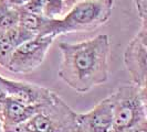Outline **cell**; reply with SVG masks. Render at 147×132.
<instances>
[{
  "mask_svg": "<svg viewBox=\"0 0 147 132\" xmlns=\"http://www.w3.org/2000/svg\"><path fill=\"white\" fill-rule=\"evenodd\" d=\"M113 111L112 132H124L147 121L146 88L123 85L110 95Z\"/></svg>",
  "mask_w": 147,
  "mask_h": 132,
  "instance_id": "7a4b0ae2",
  "label": "cell"
},
{
  "mask_svg": "<svg viewBox=\"0 0 147 132\" xmlns=\"http://www.w3.org/2000/svg\"><path fill=\"white\" fill-rule=\"evenodd\" d=\"M113 111L110 96L88 112L76 113V132H112Z\"/></svg>",
  "mask_w": 147,
  "mask_h": 132,
  "instance_id": "ba28073f",
  "label": "cell"
},
{
  "mask_svg": "<svg viewBox=\"0 0 147 132\" xmlns=\"http://www.w3.org/2000/svg\"><path fill=\"white\" fill-rule=\"evenodd\" d=\"M61 63L58 75L76 93L86 94L104 85L111 74V40L98 34L76 43L59 44Z\"/></svg>",
  "mask_w": 147,
  "mask_h": 132,
  "instance_id": "6da1fadb",
  "label": "cell"
},
{
  "mask_svg": "<svg viewBox=\"0 0 147 132\" xmlns=\"http://www.w3.org/2000/svg\"><path fill=\"white\" fill-rule=\"evenodd\" d=\"M2 132H24V128L22 123L17 125H5Z\"/></svg>",
  "mask_w": 147,
  "mask_h": 132,
  "instance_id": "5bb4252c",
  "label": "cell"
},
{
  "mask_svg": "<svg viewBox=\"0 0 147 132\" xmlns=\"http://www.w3.org/2000/svg\"><path fill=\"white\" fill-rule=\"evenodd\" d=\"M76 113L58 94L23 125L32 132H76Z\"/></svg>",
  "mask_w": 147,
  "mask_h": 132,
  "instance_id": "277c9868",
  "label": "cell"
},
{
  "mask_svg": "<svg viewBox=\"0 0 147 132\" xmlns=\"http://www.w3.org/2000/svg\"><path fill=\"white\" fill-rule=\"evenodd\" d=\"M42 106L43 105L41 106L24 105L8 97L0 110V120L3 127L21 125L27 122L30 118L33 117L41 109Z\"/></svg>",
  "mask_w": 147,
  "mask_h": 132,
  "instance_id": "9c48e42d",
  "label": "cell"
},
{
  "mask_svg": "<svg viewBox=\"0 0 147 132\" xmlns=\"http://www.w3.org/2000/svg\"><path fill=\"white\" fill-rule=\"evenodd\" d=\"M78 1H80V0H65V3H66V7H67V10L70 9V8L73 6L75 2H78Z\"/></svg>",
  "mask_w": 147,
  "mask_h": 132,
  "instance_id": "e0dca14e",
  "label": "cell"
},
{
  "mask_svg": "<svg viewBox=\"0 0 147 132\" xmlns=\"http://www.w3.org/2000/svg\"><path fill=\"white\" fill-rule=\"evenodd\" d=\"M3 131V125H2V122H1V120H0V132Z\"/></svg>",
  "mask_w": 147,
  "mask_h": 132,
  "instance_id": "ac0fdd59",
  "label": "cell"
},
{
  "mask_svg": "<svg viewBox=\"0 0 147 132\" xmlns=\"http://www.w3.org/2000/svg\"><path fill=\"white\" fill-rule=\"evenodd\" d=\"M140 24H147V0H134Z\"/></svg>",
  "mask_w": 147,
  "mask_h": 132,
  "instance_id": "4fadbf2b",
  "label": "cell"
},
{
  "mask_svg": "<svg viewBox=\"0 0 147 132\" xmlns=\"http://www.w3.org/2000/svg\"><path fill=\"white\" fill-rule=\"evenodd\" d=\"M20 8L8 5L0 0V32L19 25Z\"/></svg>",
  "mask_w": 147,
  "mask_h": 132,
  "instance_id": "8fae6325",
  "label": "cell"
},
{
  "mask_svg": "<svg viewBox=\"0 0 147 132\" xmlns=\"http://www.w3.org/2000/svg\"><path fill=\"white\" fill-rule=\"evenodd\" d=\"M0 86L9 98L30 106H41L47 103L51 100L54 93L49 88L28 81L9 79L2 75H0Z\"/></svg>",
  "mask_w": 147,
  "mask_h": 132,
  "instance_id": "52a82bcc",
  "label": "cell"
},
{
  "mask_svg": "<svg viewBox=\"0 0 147 132\" xmlns=\"http://www.w3.org/2000/svg\"><path fill=\"white\" fill-rule=\"evenodd\" d=\"M5 2H7L8 5H11V6H15V7L21 8L28 0H3Z\"/></svg>",
  "mask_w": 147,
  "mask_h": 132,
  "instance_id": "2e32d148",
  "label": "cell"
},
{
  "mask_svg": "<svg viewBox=\"0 0 147 132\" xmlns=\"http://www.w3.org/2000/svg\"><path fill=\"white\" fill-rule=\"evenodd\" d=\"M124 65L132 84L146 88L147 81V24H140L138 32L127 44L123 55Z\"/></svg>",
  "mask_w": 147,
  "mask_h": 132,
  "instance_id": "8992f818",
  "label": "cell"
},
{
  "mask_svg": "<svg viewBox=\"0 0 147 132\" xmlns=\"http://www.w3.org/2000/svg\"><path fill=\"white\" fill-rule=\"evenodd\" d=\"M124 132H147V121L142 122L140 125H135V127H133V128H131V129H128V130H126Z\"/></svg>",
  "mask_w": 147,
  "mask_h": 132,
  "instance_id": "9a60e30c",
  "label": "cell"
},
{
  "mask_svg": "<svg viewBox=\"0 0 147 132\" xmlns=\"http://www.w3.org/2000/svg\"><path fill=\"white\" fill-rule=\"evenodd\" d=\"M54 42L52 37H33L17 46L6 62L5 68L16 74H29L37 69Z\"/></svg>",
  "mask_w": 147,
  "mask_h": 132,
  "instance_id": "5b68a950",
  "label": "cell"
},
{
  "mask_svg": "<svg viewBox=\"0 0 147 132\" xmlns=\"http://www.w3.org/2000/svg\"><path fill=\"white\" fill-rule=\"evenodd\" d=\"M30 32L17 25L12 29L0 32V66L5 67L6 62L10 54L13 52L17 46H19L24 41L33 37Z\"/></svg>",
  "mask_w": 147,
  "mask_h": 132,
  "instance_id": "30bf717a",
  "label": "cell"
},
{
  "mask_svg": "<svg viewBox=\"0 0 147 132\" xmlns=\"http://www.w3.org/2000/svg\"><path fill=\"white\" fill-rule=\"evenodd\" d=\"M114 0H80L60 19V35L88 32L110 20Z\"/></svg>",
  "mask_w": 147,
  "mask_h": 132,
  "instance_id": "3957f363",
  "label": "cell"
},
{
  "mask_svg": "<svg viewBox=\"0 0 147 132\" xmlns=\"http://www.w3.org/2000/svg\"><path fill=\"white\" fill-rule=\"evenodd\" d=\"M65 0H41V15L49 19H61L66 13Z\"/></svg>",
  "mask_w": 147,
  "mask_h": 132,
  "instance_id": "7c38bea8",
  "label": "cell"
}]
</instances>
